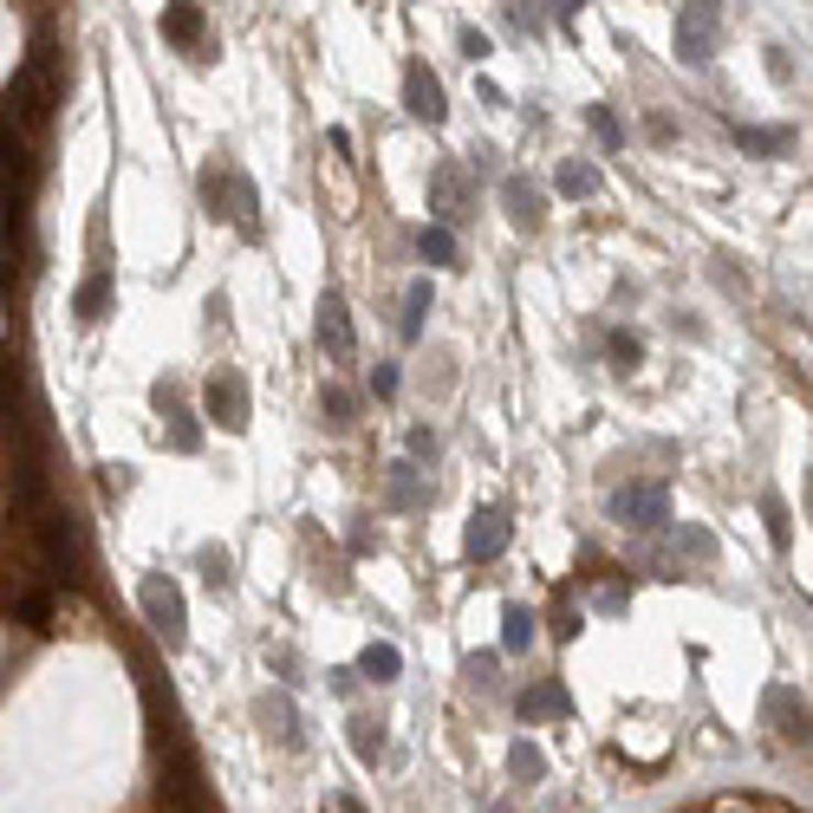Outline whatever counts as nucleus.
Returning <instances> with one entry per match:
<instances>
[{"label":"nucleus","instance_id":"1","mask_svg":"<svg viewBox=\"0 0 813 813\" xmlns=\"http://www.w3.org/2000/svg\"><path fill=\"white\" fill-rule=\"evenodd\" d=\"M202 202H209L216 222H234L248 241H261V189H254V176H248L241 163L216 156V163L202 169Z\"/></svg>","mask_w":813,"mask_h":813},{"label":"nucleus","instance_id":"2","mask_svg":"<svg viewBox=\"0 0 813 813\" xmlns=\"http://www.w3.org/2000/svg\"><path fill=\"white\" fill-rule=\"evenodd\" d=\"M53 98H59V73H53V40L40 33V40H33V53H26V66H20V73H13V85H7V105H13V118H20V124H46Z\"/></svg>","mask_w":813,"mask_h":813},{"label":"nucleus","instance_id":"3","mask_svg":"<svg viewBox=\"0 0 813 813\" xmlns=\"http://www.w3.org/2000/svg\"><path fill=\"white\" fill-rule=\"evenodd\" d=\"M138 612H144V625L169 645V651L189 645V605H183V586H176L169 573H144V580H138Z\"/></svg>","mask_w":813,"mask_h":813},{"label":"nucleus","instance_id":"4","mask_svg":"<svg viewBox=\"0 0 813 813\" xmlns=\"http://www.w3.org/2000/svg\"><path fill=\"white\" fill-rule=\"evenodd\" d=\"M723 40V0H683L677 7V59L683 66H710Z\"/></svg>","mask_w":813,"mask_h":813},{"label":"nucleus","instance_id":"5","mask_svg":"<svg viewBox=\"0 0 813 813\" xmlns=\"http://www.w3.org/2000/svg\"><path fill=\"white\" fill-rule=\"evenodd\" d=\"M202 417H209V424H222V430H234V437L248 430L254 404H248V377H241L234 365H222L209 384H202Z\"/></svg>","mask_w":813,"mask_h":813},{"label":"nucleus","instance_id":"6","mask_svg":"<svg viewBox=\"0 0 813 813\" xmlns=\"http://www.w3.org/2000/svg\"><path fill=\"white\" fill-rule=\"evenodd\" d=\"M612 520L618 527H638V534H658L670 520V488L664 482H625L612 495Z\"/></svg>","mask_w":813,"mask_h":813},{"label":"nucleus","instance_id":"7","mask_svg":"<svg viewBox=\"0 0 813 813\" xmlns=\"http://www.w3.org/2000/svg\"><path fill=\"white\" fill-rule=\"evenodd\" d=\"M156 33H163L176 53H189L196 66H209V59H216V46H209V20H202V7H196V0H169V7H163V20H156Z\"/></svg>","mask_w":813,"mask_h":813},{"label":"nucleus","instance_id":"8","mask_svg":"<svg viewBox=\"0 0 813 813\" xmlns=\"http://www.w3.org/2000/svg\"><path fill=\"white\" fill-rule=\"evenodd\" d=\"M430 216L449 222V228L475 216V189H469V169H462V163H437V169H430Z\"/></svg>","mask_w":813,"mask_h":813},{"label":"nucleus","instance_id":"9","mask_svg":"<svg viewBox=\"0 0 813 813\" xmlns=\"http://www.w3.org/2000/svg\"><path fill=\"white\" fill-rule=\"evenodd\" d=\"M761 716L774 723V736L794 741V748H807L813 741V710L788 690V683H768V690H761Z\"/></svg>","mask_w":813,"mask_h":813},{"label":"nucleus","instance_id":"10","mask_svg":"<svg viewBox=\"0 0 813 813\" xmlns=\"http://www.w3.org/2000/svg\"><path fill=\"white\" fill-rule=\"evenodd\" d=\"M312 332H319V352H332V359H352V352H359L352 306H345L339 287H326V294H319V319H312Z\"/></svg>","mask_w":813,"mask_h":813},{"label":"nucleus","instance_id":"11","mask_svg":"<svg viewBox=\"0 0 813 813\" xmlns=\"http://www.w3.org/2000/svg\"><path fill=\"white\" fill-rule=\"evenodd\" d=\"M508 534H515V520H508V508H475L469 515V534H462V553L482 567V560H502L508 553Z\"/></svg>","mask_w":813,"mask_h":813},{"label":"nucleus","instance_id":"12","mask_svg":"<svg viewBox=\"0 0 813 813\" xmlns=\"http://www.w3.org/2000/svg\"><path fill=\"white\" fill-rule=\"evenodd\" d=\"M404 111H410L417 124H443V118H449V105H443V78L430 73L424 59H410V66H404Z\"/></svg>","mask_w":813,"mask_h":813},{"label":"nucleus","instance_id":"13","mask_svg":"<svg viewBox=\"0 0 813 813\" xmlns=\"http://www.w3.org/2000/svg\"><path fill=\"white\" fill-rule=\"evenodd\" d=\"M33 534H40V553H46L53 580H73V573H78V534H73V515H40V520H33Z\"/></svg>","mask_w":813,"mask_h":813},{"label":"nucleus","instance_id":"14","mask_svg":"<svg viewBox=\"0 0 813 813\" xmlns=\"http://www.w3.org/2000/svg\"><path fill=\"white\" fill-rule=\"evenodd\" d=\"M502 216H508L520 234H534V228L547 222V196H540V183H534V176H520V169L502 176Z\"/></svg>","mask_w":813,"mask_h":813},{"label":"nucleus","instance_id":"15","mask_svg":"<svg viewBox=\"0 0 813 813\" xmlns=\"http://www.w3.org/2000/svg\"><path fill=\"white\" fill-rule=\"evenodd\" d=\"M150 397H156V410H163V437H169V449L196 455V449H202V424H196V417L183 410L176 384H169V377H156V391H150Z\"/></svg>","mask_w":813,"mask_h":813},{"label":"nucleus","instance_id":"16","mask_svg":"<svg viewBox=\"0 0 813 813\" xmlns=\"http://www.w3.org/2000/svg\"><path fill=\"white\" fill-rule=\"evenodd\" d=\"M430 469H417V462H391V475H384V508L391 515H410V508H430Z\"/></svg>","mask_w":813,"mask_h":813},{"label":"nucleus","instance_id":"17","mask_svg":"<svg viewBox=\"0 0 813 813\" xmlns=\"http://www.w3.org/2000/svg\"><path fill=\"white\" fill-rule=\"evenodd\" d=\"M515 710L527 723H560L567 710H573V696H567V683H553V677H540V683H527L515 696Z\"/></svg>","mask_w":813,"mask_h":813},{"label":"nucleus","instance_id":"18","mask_svg":"<svg viewBox=\"0 0 813 813\" xmlns=\"http://www.w3.org/2000/svg\"><path fill=\"white\" fill-rule=\"evenodd\" d=\"M254 716L267 723V736L281 741V748H299V710H294V696L287 690H261V703H254Z\"/></svg>","mask_w":813,"mask_h":813},{"label":"nucleus","instance_id":"19","mask_svg":"<svg viewBox=\"0 0 813 813\" xmlns=\"http://www.w3.org/2000/svg\"><path fill=\"white\" fill-rule=\"evenodd\" d=\"M670 560H677V567H690V560H696V567H710V560H716V534H710V527H677V534H670V547H664V567Z\"/></svg>","mask_w":813,"mask_h":813},{"label":"nucleus","instance_id":"20","mask_svg":"<svg viewBox=\"0 0 813 813\" xmlns=\"http://www.w3.org/2000/svg\"><path fill=\"white\" fill-rule=\"evenodd\" d=\"M736 144L748 156H788L794 150V131L788 124H736Z\"/></svg>","mask_w":813,"mask_h":813},{"label":"nucleus","instance_id":"21","mask_svg":"<svg viewBox=\"0 0 813 813\" xmlns=\"http://www.w3.org/2000/svg\"><path fill=\"white\" fill-rule=\"evenodd\" d=\"M105 306H111V267L98 261V267H91V274L78 281V299H73V312L85 319V326H91V319H105Z\"/></svg>","mask_w":813,"mask_h":813},{"label":"nucleus","instance_id":"22","mask_svg":"<svg viewBox=\"0 0 813 813\" xmlns=\"http://www.w3.org/2000/svg\"><path fill=\"white\" fill-rule=\"evenodd\" d=\"M553 189H560L567 202H586V196H598V169L580 163V156H567V163L553 169Z\"/></svg>","mask_w":813,"mask_h":813},{"label":"nucleus","instance_id":"23","mask_svg":"<svg viewBox=\"0 0 813 813\" xmlns=\"http://www.w3.org/2000/svg\"><path fill=\"white\" fill-rule=\"evenodd\" d=\"M319 424H326V430H339V437H345V430H352V424H359V391H345V384H332V391H326V397H319Z\"/></svg>","mask_w":813,"mask_h":813},{"label":"nucleus","instance_id":"24","mask_svg":"<svg viewBox=\"0 0 813 813\" xmlns=\"http://www.w3.org/2000/svg\"><path fill=\"white\" fill-rule=\"evenodd\" d=\"M359 670H365V683H397L404 651H397V645H384V638H371L365 651H359Z\"/></svg>","mask_w":813,"mask_h":813},{"label":"nucleus","instance_id":"25","mask_svg":"<svg viewBox=\"0 0 813 813\" xmlns=\"http://www.w3.org/2000/svg\"><path fill=\"white\" fill-rule=\"evenodd\" d=\"M417 254H424L430 267H462V248H455L449 222H430V228H424V234H417Z\"/></svg>","mask_w":813,"mask_h":813},{"label":"nucleus","instance_id":"26","mask_svg":"<svg viewBox=\"0 0 813 813\" xmlns=\"http://www.w3.org/2000/svg\"><path fill=\"white\" fill-rule=\"evenodd\" d=\"M424 312H430V281H410V287H404V319H397V339H404V345L424 339Z\"/></svg>","mask_w":813,"mask_h":813},{"label":"nucleus","instance_id":"27","mask_svg":"<svg viewBox=\"0 0 813 813\" xmlns=\"http://www.w3.org/2000/svg\"><path fill=\"white\" fill-rule=\"evenodd\" d=\"M345 729H352V755H359L365 768H377V761H384V723H377V716H352Z\"/></svg>","mask_w":813,"mask_h":813},{"label":"nucleus","instance_id":"28","mask_svg":"<svg viewBox=\"0 0 813 813\" xmlns=\"http://www.w3.org/2000/svg\"><path fill=\"white\" fill-rule=\"evenodd\" d=\"M586 124H592V138H598V150H625V118L612 105H586Z\"/></svg>","mask_w":813,"mask_h":813},{"label":"nucleus","instance_id":"29","mask_svg":"<svg viewBox=\"0 0 813 813\" xmlns=\"http://www.w3.org/2000/svg\"><path fill=\"white\" fill-rule=\"evenodd\" d=\"M605 352H612V365H618V371H638V359H645V339H638L631 326H612V332H605Z\"/></svg>","mask_w":813,"mask_h":813},{"label":"nucleus","instance_id":"30","mask_svg":"<svg viewBox=\"0 0 813 813\" xmlns=\"http://www.w3.org/2000/svg\"><path fill=\"white\" fill-rule=\"evenodd\" d=\"M534 645V612L527 605H508L502 612V651H527Z\"/></svg>","mask_w":813,"mask_h":813},{"label":"nucleus","instance_id":"31","mask_svg":"<svg viewBox=\"0 0 813 813\" xmlns=\"http://www.w3.org/2000/svg\"><path fill=\"white\" fill-rule=\"evenodd\" d=\"M196 567H202V580H209L216 592L234 586V560H228L222 547H202V553H196Z\"/></svg>","mask_w":813,"mask_h":813},{"label":"nucleus","instance_id":"32","mask_svg":"<svg viewBox=\"0 0 813 813\" xmlns=\"http://www.w3.org/2000/svg\"><path fill=\"white\" fill-rule=\"evenodd\" d=\"M508 768H515V781H540V774H547V761H540L534 741H515V748H508Z\"/></svg>","mask_w":813,"mask_h":813},{"label":"nucleus","instance_id":"33","mask_svg":"<svg viewBox=\"0 0 813 813\" xmlns=\"http://www.w3.org/2000/svg\"><path fill=\"white\" fill-rule=\"evenodd\" d=\"M404 449H410V462H437V449H443V437H437L430 424H410V437H404Z\"/></svg>","mask_w":813,"mask_h":813},{"label":"nucleus","instance_id":"34","mask_svg":"<svg viewBox=\"0 0 813 813\" xmlns=\"http://www.w3.org/2000/svg\"><path fill=\"white\" fill-rule=\"evenodd\" d=\"M508 20H515L527 40H540V33H547V13H540L534 0H508Z\"/></svg>","mask_w":813,"mask_h":813},{"label":"nucleus","instance_id":"35","mask_svg":"<svg viewBox=\"0 0 813 813\" xmlns=\"http://www.w3.org/2000/svg\"><path fill=\"white\" fill-rule=\"evenodd\" d=\"M761 515H768V534H774V547H788V508H781V495H761Z\"/></svg>","mask_w":813,"mask_h":813},{"label":"nucleus","instance_id":"36","mask_svg":"<svg viewBox=\"0 0 813 813\" xmlns=\"http://www.w3.org/2000/svg\"><path fill=\"white\" fill-rule=\"evenodd\" d=\"M20 618H26V625H46V618H53V598H46V592H26V598H20Z\"/></svg>","mask_w":813,"mask_h":813},{"label":"nucleus","instance_id":"37","mask_svg":"<svg viewBox=\"0 0 813 813\" xmlns=\"http://www.w3.org/2000/svg\"><path fill=\"white\" fill-rule=\"evenodd\" d=\"M553 638H560V645H567V638H580V612H573V605H560V612H553Z\"/></svg>","mask_w":813,"mask_h":813},{"label":"nucleus","instance_id":"38","mask_svg":"<svg viewBox=\"0 0 813 813\" xmlns=\"http://www.w3.org/2000/svg\"><path fill=\"white\" fill-rule=\"evenodd\" d=\"M371 397H397V365H377V371H371Z\"/></svg>","mask_w":813,"mask_h":813},{"label":"nucleus","instance_id":"39","mask_svg":"<svg viewBox=\"0 0 813 813\" xmlns=\"http://www.w3.org/2000/svg\"><path fill=\"white\" fill-rule=\"evenodd\" d=\"M495 664H502V658H495V651H482V658H469V677L488 690V683H495Z\"/></svg>","mask_w":813,"mask_h":813},{"label":"nucleus","instance_id":"40","mask_svg":"<svg viewBox=\"0 0 813 813\" xmlns=\"http://www.w3.org/2000/svg\"><path fill=\"white\" fill-rule=\"evenodd\" d=\"M462 53H469V59H488L495 46H488V33H475V26H462Z\"/></svg>","mask_w":813,"mask_h":813},{"label":"nucleus","instance_id":"41","mask_svg":"<svg viewBox=\"0 0 813 813\" xmlns=\"http://www.w3.org/2000/svg\"><path fill=\"white\" fill-rule=\"evenodd\" d=\"M359 677H365V670H326V683H332V696H352V690H359Z\"/></svg>","mask_w":813,"mask_h":813},{"label":"nucleus","instance_id":"42","mask_svg":"<svg viewBox=\"0 0 813 813\" xmlns=\"http://www.w3.org/2000/svg\"><path fill=\"white\" fill-rule=\"evenodd\" d=\"M645 131H651L658 144H670V138H677V118H664V111H651V118H645Z\"/></svg>","mask_w":813,"mask_h":813},{"label":"nucleus","instance_id":"43","mask_svg":"<svg viewBox=\"0 0 813 813\" xmlns=\"http://www.w3.org/2000/svg\"><path fill=\"white\" fill-rule=\"evenodd\" d=\"M345 540H352V553H377V534H371L365 520H359V527H352V534H345Z\"/></svg>","mask_w":813,"mask_h":813},{"label":"nucleus","instance_id":"44","mask_svg":"<svg viewBox=\"0 0 813 813\" xmlns=\"http://www.w3.org/2000/svg\"><path fill=\"white\" fill-rule=\"evenodd\" d=\"M267 664L281 670V677H294V670H299V658H294V645H281V651H274V658H267Z\"/></svg>","mask_w":813,"mask_h":813},{"label":"nucleus","instance_id":"45","mask_svg":"<svg viewBox=\"0 0 813 813\" xmlns=\"http://www.w3.org/2000/svg\"><path fill=\"white\" fill-rule=\"evenodd\" d=\"M553 13H560V26H573V13H580V0H553Z\"/></svg>","mask_w":813,"mask_h":813},{"label":"nucleus","instance_id":"46","mask_svg":"<svg viewBox=\"0 0 813 813\" xmlns=\"http://www.w3.org/2000/svg\"><path fill=\"white\" fill-rule=\"evenodd\" d=\"M339 813H365V801L359 794H339Z\"/></svg>","mask_w":813,"mask_h":813}]
</instances>
